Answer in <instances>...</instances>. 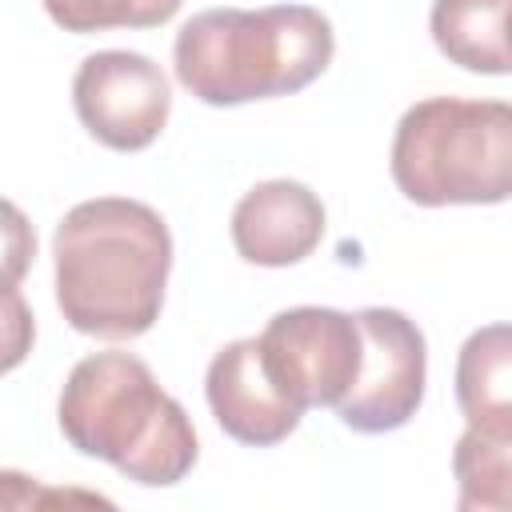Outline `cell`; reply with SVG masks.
<instances>
[{"instance_id": "6da1fadb", "label": "cell", "mask_w": 512, "mask_h": 512, "mask_svg": "<svg viewBox=\"0 0 512 512\" xmlns=\"http://www.w3.org/2000/svg\"><path fill=\"white\" fill-rule=\"evenodd\" d=\"M56 308L96 340H136L164 308L172 232L156 208L96 196L64 212L52 236Z\"/></svg>"}, {"instance_id": "7a4b0ae2", "label": "cell", "mask_w": 512, "mask_h": 512, "mask_svg": "<svg viewBox=\"0 0 512 512\" xmlns=\"http://www.w3.org/2000/svg\"><path fill=\"white\" fill-rule=\"evenodd\" d=\"M332 52V20L312 4L208 8L180 24L172 64L200 104L236 108L308 88L332 64Z\"/></svg>"}, {"instance_id": "3957f363", "label": "cell", "mask_w": 512, "mask_h": 512, "mask_svg": "<svg viewBox=\"0 0 512 512\" xmlns=\"http://www.w3.org/2000/svg\"><path fill=\"white\" fill-rule=\"evenodd\" d=\"M56 420L80 456L108 460L144 488L184 480L200 452L180 400H172L132 352L84 356L60 388Z\"/></svg>"}, {"instance_id": "277c9868", "label": "cell", "mask_w": 512, "mask_h": 512, "mask_svg": "<svg viewBox=\"0 0 512 512\" xmlns=\"http://www.w3.org/2000/svg\"><path fill=\"white\" fill-rule=\"evenodd\" d=\"M392 180L420 208L512 200V104L428 96L392 136Z\"/></svg>"}, {"instance_id": "5b68a950", "label": "cell", "mask_w": 512, "mask_h": 512, "mask_svg": "<svg viewBox=\"0 0 512 512\" xmlns=\"http://www.w3.org/2000/svg\"><path fill=\"white\" fill-rule=\"evenodd\" d=\"M256 340L264 368L300 408H336L352 392L364 364L360 320L340 308H284Z\"/></svg>"}, {"instance_id": "8992f818", "label": "cell", "mask_w": 512, "mask_h": 512, "mask_svg": "<svg viewBox=\"0 0 512 512\" xmlns=\"http://www.w3.org/2000/svg\"><path fill=\"white\" fill-rule=\"evenodd\" d=\"M356 320L364 332V364L352 392L336 404V416L344 428L364 436L396 432L416 416L424 400V380H428L424 332L396 308H360Z\"/></svg>"}, {"instance_id": "52a82bcc", "label": "cell", "mask_w": 512, "mask_h": 512, "mask_svg": "<svg viewBox=\"0 0 512 512\" xmlns=\"http://www.w3.org/2000/svg\"><path fill=\"white\" fill-rule=\"evenodd\" d=\"M72 104L96 144L112 152H140L164 132L172 88L156 60L108 48L80 60L72 76Z\"/></svg>"}, {"instance_id": "ba28073f", "label": "cell", "mask_w": 512, "mask_h": 512, "mask_svg": "<svg viewBox=\"0 0 512 512\" xmlns=\"http://www.w3.org/2000/svg\"><path fill=\"white\" fill-rule=\"evenodd\" d=\"M204 396L216 424L252 448H272L288 440L304 416V408L272 380L260 356V340H232L224 344L204 376Z\"/></svg>"}, {"instance_id": "9c48e42d", "label": "cell", "mask_w": 512, "mask_h": 512, "mask_svg": "<svg viewBox=\"0 0 512 512\" xmlns=\"http://www.w3.org/2000/svg\"><path fill=\"white\" fill-rule=\"evenodd\" d=\"M324 236V204L300 180H264L232 208V244L248 264L288 268Z\"/></svg>"}, {"instance_id": "30bf717a", "label": "cell", "mask_w": 512, "mask_h": 512, "mask_svg": "<svg viewBox=\"0 0 512 512\" xmlns=\"http://www.w3.org/2000/svg\"><path fill=\"white\" fill-rule=\"evenodd\" d=\"M428 28L452 64L484 76L512 72V0H432Z\"/></svg>"}, {"instance_id": "8fae6325", "label": "cell", "mask_w": 512, "mask_h": 512, "mask_svg": "<svg viewBox=\"0 0 512 512\" xmlns=\"http://www.w3.org/2000/svg\"><path fill=\"white\" fill-rule=\"evenodd\" d=\"M456 404L468 428H512V324H484L460 344Z\"/></svg>"}, {"instance_id": "7c38bea8", "label": "cell", "mask_w": 512, "mask_h": 512, "mask_svg": "<svg viewBox=\"0 0 512 512\" xmlns=\"http://www.w3.org/2000/svg\"><path fill=\"white\" fill-rule=\"evenodd\" d=\"M452 476L460 512H512V428H464Z\"/></svg>"}, {"instance_id": "4fadbf2b", "label": "cell", "mask_w": 512, "mask_h": 512, "mask_svg": "<svg viewBox=\"0 0 512 512\" xmlns=\"http://www.w3.org/2000/svg\"><path fill=\"white\" fill-rule=\"evenodd\" d=\"M48 20L64 32L88 36L108 28H156L180 12L184 0H40Z\"/></svg>"}]
</instances>
